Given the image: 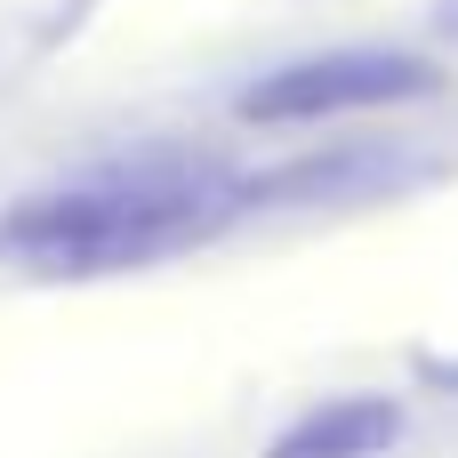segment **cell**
<instances>
[{
    "label": "cell",
    "mask_w": 458,
    "mask_h": 458,
    "mask_svg": "<svg viewBox=\"0 0 458 458\" xmlns=\"http://www.w3.org/2000/svg\"><path fill=\"white\" fill-rule=\"evenodd\" d=\"M225 209H233V193L217 177L137 169V177H105V185L16 201L0 217V250L32 258L48 274H105V266H145V258L209 233Z\"/></svg>",
    "instance_id": "obj_1"
},
{
    "label": "cell",
    "mask_w": 458,
    "mask_h": 458,
    "mask_svg": "<svg viewBox=\"0 0 458 458\" xmlns=\"http://www.w3.org/2000/svg\"><path fill=\"white\" fill-rule=\"evenodd\" d=\"M435 64L403 56V48H338V56H306L266 72L258 89H242V121H322V113H362V105H403L427 97Z\"/></svg>",
    "instance_id": "obj_2"
},
{
    "label": "cell",
    "mask_w": 458,
    "mask_h": 458,
    "mask_svg": "<svg viewBox=\"0 0 458 458\" xmlns=\"http://www.w3.org/2000/svg\"><path fill=\"white\" fill-rule=\"evenodd\" d=\"M394 443V411L386 403H322L314 419H298L266 458H370Z\"/></svg>",
    "instance_id": "obj_3"
}]
</instances>
